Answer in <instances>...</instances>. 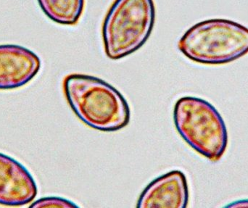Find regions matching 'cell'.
Returning a JSON list of instances; mask_svg holds the SVG:
<instances>
[{
  "label": "cell",
  "mask_w": 248,
  "mask_h": 208,
  "mask_svg": "<svg viewBox=\"0 0 248 208\" xmlns=\"http://www.w3.org/2000/svg\"><path fill=\"white\" fill-rule=\"evenodd\" d=\"M185 174L173 171L152 181L141 193L138 208H185L189 193Z\"/></svg>",
  "instance_id": "obj_7"
},
{
  "label": "cell",
  "mask_w": 248,
  "mask_h": 208,
  "mask_svg": "<svg viewBox=\"0 0 248 208\" xmlns=\"http://www.w3.org/2000/svg\"><path fill=\"white\" fill-rule=\"evenodd\" d=\"M227 208H248V200H240V201L234 202L231 203L229 206H226Z\"/></svg>",
  "instance_id": "obj_10"
},
{
  "label": "cell",
  "mask_w": 248,
  "mask_h": 208,
  "mask_svg": "<svg viewBox=\"0 0 248 208\" xmlns=\"http://www.w3.org/2000/svg\"><path fill=\"white\" fill-rule=\"evenodd\" d=\"M155 18L153 0H116L103 26L107 56L122 59L138 50L150 37Z\"/></svg>",
  "instance_id": "obj_3"
},
{
  "label": "cell",
  "mask_w": 248,
  "mask_h": 208,
  "mask_svg": "<svg viewBox=\"0 0 248 208\" xmlns=\"http://www.w3.org/2000/svg\"><path fill=\"white\" fill-rule=\"evenodd\" d=\"M44 13L55 23L74 26L79 21L84 0H38Z\"/></svg>",
  "instance_id": "obj_8"
},
{
  "label": "cell",
  "mask_w": 248,
  "mask_h": 208,
  "mask_svg": "<svg viewBox=\"0 0 248 208\" xmlns=\"http://www.w3.org/2000/svg\"><path fill=\"white\" fill-rule=\"evenodd\" d=\"M175 126L185 142L198 153L217 163L227 149L228 136L217 109L201 98L179 99L173 111Z\"/></svg>",
  "instance_id": "obj_4"
},
{
  "label": "cell",
  "mask_w": 248,
  "mask_h": 208,
  "mask_svg": "<svg viewBox=\"0 0 248 208\" xmlns=\"http://www.w3.org/2000/svg\"><path fill=\"white\" fill-rule=\"evenodd\" d=\"M63 89L74 113L90 127L115 132L129 123L128 103L117 89L103 80L71 74L64 79Z\"/></svg>",
  "instance_id": "obj_1"
},
{
  "label": "cell",
  "mask_w": 248,
  "mask_h": 208,
  "mask_svg": "<svg viewBox=\"0 0 248 208\" xmlns=\"http://www.w3.org/2000/svg\"><path fill=\"white\" fill-rule=\"evenodd\" d=\"M178 47L198 63H229L248 53V28L227 19L204 20L186 30Z\"/></svg>",
  "instance_id": "obj_2"
},
{
  "label": "cell",
  "mask_w": 248,
  "mask_h": 208,
  "mask_svg": "<svg viewBox=\"0 0 248 208\" xmlns=\"http://www.w3.org/2000/svg\"><path fill=\"white\" fill-rule=\"evenodd\" d=\"M37 194L33 177L18 161L0 153V205L22 206Z\"/></svg>",
  "instance_id": "obj_5"
},
{
  "label": "cell",
  "mask_w": 248,
  "mask_h": 208,
  "mask_svg": "<svg viewBox=\"0 0 248 208\" xmlns=\"http://www.w3.org/2000/svg\"><path fill=\"white\" fill-rule=\"evenodd\" d=\"M41 60L29 49L17 45H0V90L20 88L39 73Z\"/></svg>",
  "instance_id": "obj_6"
},
{
  "label": "cell",
  "mask_w": 248,
  "mask_h": 208,
  "mask_svg": "<svg viewBox=\"0 0 248 208\" xmlns=\"http://www.w3.org/2000/svg\"><path fill=\"white\" fill-rule=\"evenodd\" d=\"M30 208H78V206L65 199L51 197L39 199Z\"/></svg>",
  "instance_id": "obj_9"
}]
</instances>
